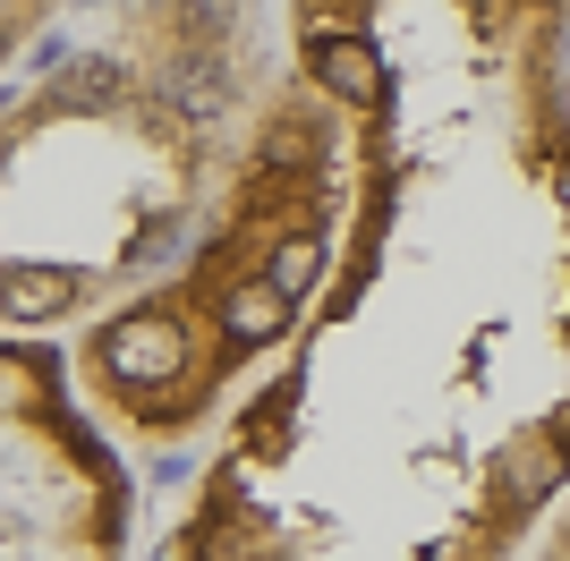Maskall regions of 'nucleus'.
<instances>
[{"label":"nucleus","instance_id":"2","mask_svg":"<svg viewBox=\"0 0 570 561\" xmlns=\"http://www.w3.org/2000/svg\"><path fill=\"white\" fill-rule=\"evenodd\" d=\"M282 77V0H69L0 86V332L102 324L154 289Z\"/></svg>","mask_w":570,"mask_h":561},{"label":"nucleus","instance_id":"1","mask_svg":"<svg viewBox=\"0 0 570 561\" xmlns=\"http://www.w3.org/2000/svg\"><path fill=\"white\" fill-rule=\"evenodd\" d=\"M350 102V213L154 561H511L570 485V69L289 43Z\"/></svg>","mask_w":570,"mask_h":561},{"label":"nucleus","instance_id":"5","mask_svg":"<svg viewBox=\"0 0 570 561\" xmlns=\"http://www.w3.org/2000/svg\"><path fill=\"white\" fill-rule=\"evenodd\" d=\"M289 43L434 35L511 69H570V0H282Z\"/></svg>","mask_w":570,"mask_h":561},{"label":"nucleus","instance_id":"4","mask_svg":"<svg viewBox=\"0 0 570 561\" xmlns=\"http://www.w3.org/2000/svg\"><path fill=\"white\" fill-rule=\"evenodd\" d=\"M137 476L43 332H0V561H128Z\"/></svg>","mask_w":570,"mask_h":561},{"label":"nucleus","instance_id":"6","mask_svg":"<svg viewBox=\"0 0 570 561\" xmlns=\"http://www.w3.org/2000/svg\"><path fill=\"white\" fill-rule=\"evenodd\" d=\"M60 9H69V0H0V86H9V69L60 26Z\"/></svg>","mask_w":570,"mask_h":561},{"label":"nucleus","instance_id":"3","mask_svg":"<svg viewBox=\"0 0 570 561\" xmlns=\"http://www.w3.org/2000/svg\"><path fill=\"white\" fill-rule=\"evenodd\" d=\"M350 170V102L289 60L188 256L128 306H111L102 324H86L69 357L77 392L95 400L111 434L154 451V468H188L222 409L298 332L341 247Z\"/></svg>","mask_w":570,"mask_h":561},{"label":"nucleus","instance_id":"7","mask_svg":"<svg viewBox=\"0 0 570 561\" xmlns=\"http://www.w3.org/2000/svg\"><path fill=\"white\" fill-rule=\"evenodd\" d=\"M511 561H570V485L553 493V511L520 537V553H511Z\"/></svg>","mask_w":570,"mask_h":561}]
</instances>
